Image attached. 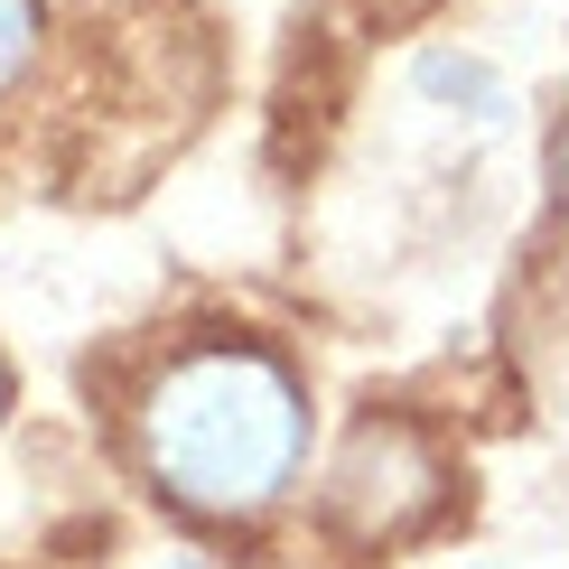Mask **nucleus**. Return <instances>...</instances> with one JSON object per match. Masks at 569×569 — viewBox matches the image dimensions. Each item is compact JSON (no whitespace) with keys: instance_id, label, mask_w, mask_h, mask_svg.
Listing matches in <instances>:
<instances>
[{"instance_id":"3","label":"nucleus","mask_w":569,"mask_h":569,"mask_svg":"<svg viewBox=\"0 0 569 569\" xmlns=\"http://www.w3.org/2000/svg\"><path fill=\"white\" fill-rule=\"evenodd\" d=\"M411 84L430 93V103H467L477 122H505L513 112V93H505V76H495L486 57H448V47H430V57L411 66Z\"/></svg>"},{"instance_id":"1","label":"nucleus","mask_w":569,"mask_h":569,"mask_svg":"<svg viewBox=\"0 0 569 569\" xmlns=\"http://www.w3.org/2000/svg\"><path fill=\"white\" fill-rule=\"evenodd\" d=\"M140 467L197 523H262L308 477V383L252 337L178 346L131 411Z\"/></svg>"},{"instance_id":"2","label":"nucleus","mask_w":569,"mask_h":569,"mask_svg":"<svg viewBox=\"0 0 569 569\" xmlns=\"http://www.w3.org/2000/svg\"><path fill=\"white\" fill-rule=\"evenodd\" d=\"M327 505H337V523H355L365 541L411 532L420 513L439 505V458L420 448V430H401V420H365V430H355V448L337 458Z\"/></svg>"},{"instance_id":"6","label":"nucleus","mask_w":569,"mask_h":569,"mask_svg":"<svg viewBox=\"0 0 569 569\" xmlns=\"http://www.w3.org/2000/svg\"><path fill=\"white\" fill-rule=\"evenodd\" d=\"M0 411H10V365H0Z\"/></svg>"},{"instance_id":"5","label":"nucleus","mask_w":569,"mask_h":569,"mask_svg":"<svg viewBox=\"0 0 569 569\" xmlns=\"http://www.w3.org/2000/svg\"><path fill=\"white\" fill-rule=\"evenodd\" d=\"M551 197H560V216H569V122H560V140H551Z\"/></svg>"},{"instance_id":"7","label":"nucleus","mask_w":569,"mask_h":569,"mask_svg":"<svg viewBox=\"0 0 569 569\" xmlns=\"http://www.w3.org/2000/svg\"><path fill=\"white\" fill-rule=\"evenodd\" d=\"M159 569H197V560H159Z\"/></svg>"},{"instance_id":"4","label":"nucleus","mask_w":569,"mask_h":569,"mask_svg":"<svg viewBox=\"0 0 569 569\" xmlns=\"http://www.w3.org/2000/svg\"><path fill=\"white\" fill-rule=\"evenodd\" d=\"M29 57H38V0H0V93L29 76Z\"/></svg>"}]
</instances>
